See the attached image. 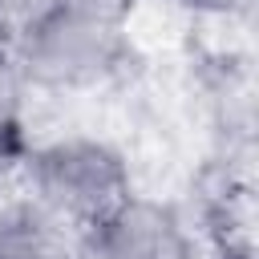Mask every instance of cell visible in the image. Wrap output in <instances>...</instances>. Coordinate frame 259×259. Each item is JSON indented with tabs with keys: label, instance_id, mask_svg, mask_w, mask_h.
Masks as SVG:
<instances>
[{
	"label": "cell",
	"instance_id": "obj_9",
	"mask_svg": "<svg viewBox=\"0 0 259 259\" xmlns=\"http://www.w3.org/2000/svg\"><path fill=\"white\" fill-rule=\"evenodd\" d=\"M231 259H247V255H231Z\"/></svg>",
	"mask_w": 259,
	"mask_h": 259
},
{
	"label": "cell",
	"instance_id": "obj_8",
	"mask_svg": "<svg viewBox=\"0 0 259 259\" xmlns=\"http://www.w3.org/2000/svg\"><path fill=\"white\" fill-rule=\"evenodd\" d=\"M182 4L194 12H210V16H235L251 8V0H182Z\"/></svg>",
	"mask_w": 259,
	"mask_h": 259
},
{
	"label": "cell",
	"instance_id": "obj_3",
	"mask_svg": "<svg viewBox=\"0 0 259 259\" xmlns=\"http://www.w3.org/2000/svg\"><path fill=\"white\" fill-rule=\"evenodd\" d=\"M85 259H198L182 214L166 202L130 194L109 219L81 235Z\"/></svg>",
	"mask_w": 259,
	"mask_h": 259
},
{
	"label": "cell",
	"instance_id": "obj_7",
	"mask_svg": "<svg viewBox=\"0 0 259 259\" xmlns=\"http://www.w3.org/2000/svg\"><path fill=\"white\" fill-rule=\"evenodd\" d=\"M134 4L138 0H53V8H61V12H77L89 20H105V24H125Z\"/></svg>",
	"mask_w": 259,
	"mask_h": 259
},
{
	"label": "cell",
	"instance_id": "obj_6",
	"mask_svg": "<svg viewBox=\"0 0 259 259\" xmlns=\"http://www.w3.org/2000/svg\"><path fill=\"white\" fill-rule=\"evenodd\" d=\"M53 0H0V45H16L32 20H40Z\"/></svg>",
	"mask_w": 259,
	"mask_h": 259
},
{
	"label": "cell",
	"instance_id": "obj_2",
	"mask_svg": "<svg viewBox=\"0 0 259 259\" xmlns=\"http://www.w3.org/2000/svg\"><path fill=\"white\" fill-rule=\"evenodd\" d=\"M8 49L24 81L40 89H93L125 65L121 24L89 20L61 8H49L40 20H32L24 36Z\"/></svg>",
	"mask_w": 259,
	"mask_h": 259
},
{
	"label": "cell",
	"instance_id": "obj_4",
	"mask_svg": "<svg viewBox=\"0 0 259 259\" xmlns=\"http://www.w3.org/2000/svg\"><path fill=\"white\" fill-rule=\"evenodd\" d=\"M0 259H85V251L73 227L36 202H20L0 214Z\"/></svg>",
	"mask_w": 259,
	"mask_h": 259
},
{
	"label": "cell",
	"instance_id": "obj_1",
	"mask_svg": "<svg viewBox=\"0 0 259 259\" xmlns=\"http://www.w3.org/2000/svg\"><path fill=\"white\" fill-rule=\"evenodd\" d=\"M20 174L28 178V202L49 210L77 235L109 219L134 194L125 158L109 142L81 134L36 146Z\"/></svg>",
	"mask_w": 259,
	"mask_h": 259
},
{
	"label": "cell",
	"instance_id": "obj_5",
	"mask_svg": "<svg viewBox=\"0 0 259 259\" xmlns=\"http://www.w3.org/2000/svg\"><path fill=\"white\" fill-rule=\"evenodd\" d=\"M24 93H28V81L12 49L0 45V182L20 174L32 154L28 134H24Z\"/></svg>",
	"mask_w": 259,
	"mask_h": 259
}]
</instances>
